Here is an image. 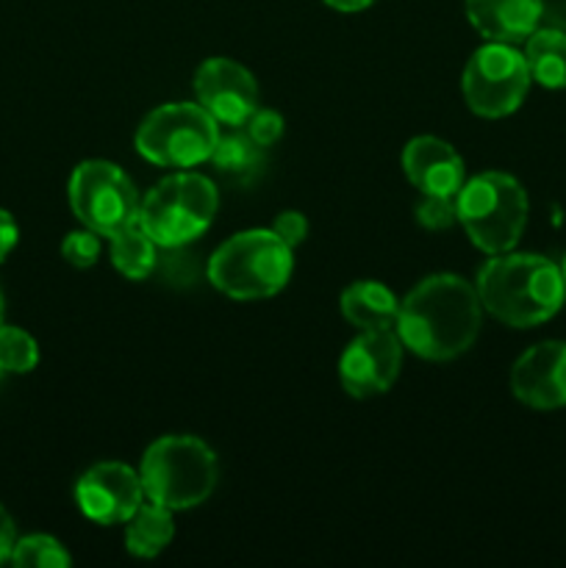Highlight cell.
<instances>
[{
	"label": "cell",
	"instance_id": "1",
	"mask_svg": "<svg viewBox=\"0 0 566 568\" xmlns=\"http://www.w3.org/2000/svg\"><path fill=\"white\" fill-rule=\"evenodd\" d=\"M483 325L477 288L464 277L431 275L400 303L397 331L403 347L425 361H453L475 344Z\"/></svg>",
	"mask_w": 566,
	"mask_h": 568
},
{
	"label": "cell",
	"instance_id": "2",
	"mask_svg": "<svg viewBox=\"0 0 566 568\" xmlns=\"http://www.w3.org/2000/svg\"><path fill=\"white\" fill-rule=\"evenodd\" d=\"M477 297L494 320L536 327L553 320L566 300L560 266L544 255L499 253L477 272Z\"/></svg>",
	"mask_w": 566,
	"mask_h": 568
},
{
	"label": "cell",
	"instance_id": "3",
	"mask_svg": "<svg viewBox=\"0 0 566 568\" xmlns=\"http://www.w3.org/2000/svg\"><path fill=\"white\" fill-rule=\"evenodd\" d=\"M139 477L150 503L166 510H189L214 494L220 466L214 449L200 438L164 436L148 447Z\"/></svg>",
	"mask_w": 566,
	"mask_h": 568
},
{
	"label": "cell",
	"instance_id": "4",
	"mask_svg": "<svg viewBox=\"0 0 566 568\" xmlns=\"http://www.w3.org/2000/svg\"><path fill=\"white\" fill-rule=\"evenodd\" d=\"M294 250L275 231H244L209 258V281L231 300H266L292 277Z\"/></svg>",
	"mask_w": 566,
	"mask_h": 568
},
{
	"label": "cell",
	"instance_id": "5",
	"mask_svg": "<svg viewBox=\"0 0 566 568\" xmlns=\"http://www.w3.org/2000/svg\"><path fill=\"white\" fill-rule=\"evenodd\" d=\"M455 214L477 250L488 255L508 253L525 233L527 194L516 178L483 172L458 189Z\"/></svg>",
	"mask_w": 566,
	"mask_h": 568
},
{
	"label": "cell",
	"instance_id": "6",
	"mask_svg": "<svg viewBox=\"0 0 566 568\" xmlns=\"http://www.w3.org/2000/svg\"><path fill=\"white\" fill-rule=\"evenodd\" d=\"M220 209L216 186L198 172L164 178L139 203V225L159 247H186L203 236Z\"/></svg>",
	"mask_w": 566,
	"mask_h": 568
},
{
	"label": "cell",
	"instance_id": "7",
	"mask_svg": "<svg viewBox=\"0 0 566 568\" xmlns=\"http://www.w3.org/2000/svg\"><path fill=\"white\" fill-rule=\"evenodd\" d=\"M220 122L200 103H166L150 111L137 131V150L155 166L189 170L211 159Z\"/></svg>",
	"mask_w": 566,
	"mask_h": 568
},
{
	"label": "cell",
	"instance_id": "8",
	"mask_svg": "<svg viewBox=\"0 0 566 568\" xmlns=\"http://www.w3.org/2000/svg\"><path fill=\"white\" fill-rule=\"evenodd\" d=\"M530 70H527L525 53L505 42L483 44L466 61L461 89L464 100L477 116L499 120L514 114L530 89Z\"/></svg>",
	"mask_w": 566,
	"mask_h": 568
},
{
	"label": "cell",
	"instance_id": "9",
	"mask_svg": "<svg viewBox=\"0 0 566 568\" xmlns=\"http://www.w3.org/2000/svg\"><path fill=\"white\" fill-rule=\"evenodd\" d=\"M72 214L98 236H114L139 220V197L131 178L111 161H83L70 178Z\"/></svg>",
	"mask_w": 566,
	"mask_h": 568
},
{
	"label": "cell",
	"instance_id": "10",
	"mask_svg": "<svg viewBox=\"0 0 566 568\" xmlns=\"http://www.w3.org/2000/svg\"><path fill=\"white\" fill-rule=\"evenodd\" d=\"M403 366V342L388 331H361L355 342L347 344L338 361V377L350 397L370 399L388 392Z\"/></svg>",
	"mask_w": 566,
	"mask_h": 568
},
{
	"label": "cell",
	"instance_id": "11",
	"mask_svg": "<svg viewBox=\"0 0 566 568\" xmlns=\"http://www.w3.org/2000/svg\"><path fill=\"white\" fill-rule=\"evenodd\" d=\"M75 503L94 525H122L144 503L142 477L131 466L105 460L83 471L75 486Z\"/></svg>",
	"mask_w": 566,
	"mask_h": 568
},
{
	"label": "cell",
	"instance_id": "12",
	"mask_svg": "<svg viewBox=\"0 0 566 568\" xmlns=\"http://www.w3.org/2000/svg\"><path fill=\"white\" fill-rule=\"evenodd\" d=\"M198 103L214 116L220 125L242 128L259 109V83L247 67L233 59H209L194 75Z\"/></svg>",
	"mask_w": 566,
	"mask_h": 568
},
{
	"label": "cell",
	"instance_id": "13",
	"mask_svg": "<svg viewBox=\"0 0 566 568\" xmlns=\"http://www.w3.org/2000/svg\"><path fill=\"white\" fill-rule=\"evenodd\" d=\"M511 392L536 410L566 405V342H542L519 355L511 369Z\"/></svg>",
	"mask_w": 566,
	"mask_h": 568
},
{
	"label": "cell",
	"instance_id": "14",
	"mask_svg": "<svg viewBox=\"0 0 566 568\" xmlns=\"http://www.w3.org/2000/svg\"><path fill=\"white\" fill-rule=\"evenodd\" d=\"M403 170L422 194L455 197L464 186V161L444 139L416 136L403 150Z\"/></svg>",
	"mask_w": 566,
	"mask_h": 568
},
{
	"label": "cell",
	"instance_id": "15",
	"mask_svg": "<svg viewBox=\"0 0 566 568\" xmlns=\"http://www.w3.org/2000/svg\"><path fill=\"white\" fill-rule=\"evenodd\" d=\"M466 17L488 42H525L544 14L542 0H464Z\"/></svg>",
	"mask_w": 566,
	"mask_h": 568
},
{
	"label": "cell",
	"instance_id": "16",
	"mask_svg": "<svg viewBox=\"0 0 566 568\" xmlns=\"http://www.w3.org/2000/svg\"><path fill=\"white\" fill-rule=\"evenodd\" d=\"M342 314L358 331H388L397 325L400 300L377 281H358L342 292Z\"/></svg>",
	"mask_w": 566,
	"mask_h": 568
},
{
	"label": "cell",
	"instance_id": "17",
	"mask_svg": "<svg viewBox=\"0 0 566 568\" xmlns=\"http://www.w3.org/2000/svg\"><path fill=\"white\" fill-rule=\"evenodd\" d=\"M525 42V61L533 81L544 89H566V33L536 28Z\"/></svg>",
	"mask_w": 566,
	"mask_h": 568
},
{
	"label": "cell",
	"instance_id": "18",
	"mask_svg": "<svg viewBox=\"0 0 566 568\" xmlns=\"http://www.w3.org/2000/svg\"><path fill=\"white\" fill-rule=\"evenodd\" d=\"M175 536L172 525V510L161 508L155 503H142L137 514L128 519L125 530V549L137 558H155L166 549V544Z\"/></svg>",
	"mask_w": 566,
	"mask_h": 568
},
{
	"label": "cell",
	"instance_id": "19",
	"mask_svg": "<svg viewBox=\"0 0 566 568\" xmlns=\"http://www.w3.org/2000/svg\"><path fill=\"white\" fill-rule=\"evenodd\" d=\"M211 164L222 172L225 178L236 183L253 181L264 166V148L250 136L247 131L233 128L231 133H220L216 148L211 153Z\"/></svg>",
	"mask_w": 566,
	"mask_h": 568
},
{
	"label": "cell",
	"instance_id": "20",
	"mask_svg": "<svg viewBox=\"0 0 566 568\" xmlns=\"http://www.w3.org/2000/svg\"><path fill=\"white\" fill-rule=\"evenodd\" d=\"M155 247L159 244L144 233V227L133 222V225L122 227L120 233L111 236V261L128 281H144L159 264Z\"/></svg>",
	"mask_w": 566,
	"mask_h": 568
},
{
	"label": "cell",
	"instance_id": "21",
	"mask_svg": "<svg viewBox=\"0 0 566 568\" xmlns=\"http://www.w3.org/2000/svg\"><path fill=\"white\" fill-rule=\"evenodd\" d=\"M39 347L31 333L14 325H0V369L6 375H26L37 369Z\"/></svg>",
	"mask_w": 566,
	"mask_h": 568
},
{
	"label": "cell",
	"instance_id": "22",
	"mask_svg": "<svg viewBox=\"0 0 566 568\" xmlns=\"http://www.w3.org/2000/svg\"><path fill=\"white\" fill-rule=\"evenodd\" d=\"M11 564L20 568H67L72 564L64 544L50 536H26L11 549Z\"/></svg>",
	"mask_w": 566,
	"mask_h": 568
},
{
	"label": "cell",
	"instance_id": "23",
	"mask_svg": "<svg viewBox=\"0 0 566 568\" xmlns=\"http://www.w3.org/2000/svg\"><path fill=\"white\" fill-rule=\"evenodd\" d=\"M61 255L67 258V264L78 266V270H89V266H94L100 258L98 233L89 231V227H83V231H72L70 236L61 242Z\"/></svg>",
	"mask_w": 566,
	"mask_h": 568
},
{
	"label": "cell",
	"instance_id": "24",
	"mask_svg": "<svg viewBox=\"0 0 566 568\" xmlns=\"http://www.w3.org/2000/svg\"><path fill=\"white\" fill-rule=\"evenodd\" d=\"M416 220L427 227V231H447L458 214H455V197H444V194H422L420 205H416Z\"/></svg>",
	"mask_w": 566,
	"mask_h": 568
},
{
	"label": "cell",
	"instance_id": "25",
	"mask_svg": "<svg viewBox=\"0 0 566 568\" xmlns=\"http://www.w3.org/2000/svg\"><path fill=\"white\" fill-rule=\"evenodd\" d=\"M283 128H286V122H283V116L272 109H255L253 114H250V120L244 122V131H247L261 148H272V144L283 136Z\"/></svg>",
	"mask_w": 566,
	"mask_h": 568
},
{
	"label": "cell",
	"instance_id": "26",
	"mask_svg": "<svg viewBox=\"0 0 566 568\" xmlns=\"http://www.w3.org/2000/svg\"><path fill=\"white\" fill-rule=\"evenodd\" d=\"M272 231L294 250L297 244L305 242V236H309V220H305L300 211H283L275 220V225H272Z\"/></svg>",
	"mask_w": 566,
	"mask_h": 568
},
{
	"label": "cell",
	"instance_id": "27",
	"mask_svg": "<svg viewBox=\"0 0 566 568\" xmlns=\"http://www.w3.org/2000/svg\"><path fill=\"white\" fill-rule=\"evenodd\" d=\"M20 242V227H17L14 216L6 209H0V261L9 258L11 250Z\"/></svg>",
	"mask_w": 566,
	"mask_h": 568
},
{
	"label": "cell",
	"instance_id": "28",
	"mask_svg": "<svg viewBox=\"0 0 566 568\" xmlns=\"http://www.w3.org/2000/svg\"><path fill=\"white\" fill-rule=\"evenodd\" d=\"M17 544V530H14V521H11L9 510L0 505V564L11 558V549Z\"/></svg>",
	"mask_w": 566,
	"mask_h": 568
},
{
	"label": "cell",
	"instance_id": "29",
	"mask_svg": "<svg viewBox=\"0 0 566 568\" xmlns=\"http://www.w3.org/2000/svg\"><path fill=\"white\" fill-rule=\"evenodd\" d=\"M325 3L331 6V9L344 11V14H355V11L370 9V6L375 3V0H325Z\"/></svg>",
	"mask_w": 566,
	"mask_h": 568
},
{
	"label": "cell",
	"instance_id": "30",
	"mask_svg": "<svg viewBox=\"0 0 566 568\" xmlns=\"http://www.w3.org/2000/svg\"><path fill=\"white\" fill-rule=\"evenodd\" d=\"M3 311H6V305H3V294H0V325H3Z\"/></svg>",
	"mask_w": 566,
	"mask_h": 568
},
{
	"label": "cell",
	"instance_id": "31",
	"mask_svg": "<svg viewBox=\"0 0 566 568\" xmlns=\"http://www.w3.org/2000/svg\"><path fill=\"white\" fill-rule=\"evenodd\" d=\"M560 275H564V283H566V255H564V264H560Z\"/></svg>",
	"mask_w": 566,
	"mask_h": 568
},
{
	"label": "cell",
	"instance_id": "32",
	"mask_svg": "<svg viewBox=\"0 0 566 568\" xmlns=\"http://www.w3.org/2000/svg\"><path fill=\"white\" fill-rule=\"evenodd\" d=\"M3 375H6V372H3V369H0V377H3Z\"/></svg>",
	"mask_w": 566,
	"mask_h": 568
}]
</instances>
